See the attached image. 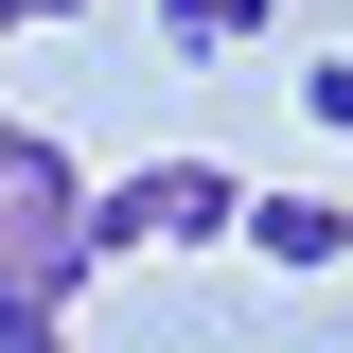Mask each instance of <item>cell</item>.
I'll list each match as a JSON object with an SVG mask.
<instances>
[{
	"mask_svg": "<svg viewBox=\"0 0 353 353\" xmlns=\"http://www.w3.org/2000/svg\"><path fill=\"white\" fill-rule=\"evenodd\" d=\"M88 159L53 124H0V301H88Z\"/></svg>",
	"mask_w": 353,
	"mask_h": 353,
	"instance_id": "cell-1",
	"label": "cell"
},
{
	"mask_svg": "<svg viewBox=\"0 0 353 353\" xmlns=\"http://www.w3.org/2000/svg\"><path fill=\"white\" fill-rule=\"evenodd\" d=\"M230 212H248V176H230V159H124V176H88V265L230 248Z\"/></svg>",
	"mask_w": 353,
	"mask_h": 353,
	"instance_id": "cell-2",
	"label": "cell"
},
{
	"mask_svg": "<svg viewBox=\"0 0 353 353\" xmlns=\"http://www.w3.org/2000/svg\"><path fill=\"white\" fill-rule=\"evenodd\" d=\"M230 248L283 265V283H336V265H353V194H248V212H230Z\"/></svg>",
	"mask_w": 353,
	"mask_h": 353,
	"instance_id": "cell-3",
	"label": "cell"
},
{
	"mask_svg": "<svg viewBox=\"0 0 353 353\" xmlns=\"http://www.w3.org/2000/svg\"><path fill=\"white\" fill-rule=\"evenodd\" d=\"M159 36L212 71V53H248V36H265V0H159Z\"/></svg>",
	"mask_w": 353,
	"mask_h": 353,
	"instance_id": "cell-4",
	"label": "cell"
},
{
	"mask_svg": "<svg viewBox=\"0 0 353 353\" xmlns=\"http://www.w3.org/2000/svg\"><path fill=\"white\" fill-rule=\"evenodd\" d=\"M0 353H88V336H71V301H0Z\"/></svg>",
	"mask_w": 353,
	"mask_h": 353,
	"instance_id": "cell-5",
	"label": "cell"
},
{
	"mask_svg": "<svg viewBox=\"0 0 353 353\" xmlns=\"http://www.w3.org/2000/svg\"><path fill=\"white\" fill-rule=\"evenodd\" d=\"M301 124H336V141H353V36L318 53V71H301Z\"/></svg>",
	"mask_w": 353,
	"mask_h": 353,
	"instance_id": "cell-6",
	"label": "cell"
},
{
	"mask_svg": "<svg viewBox=\"0 0 353 353\" xmlns=\"http://www.w3.org/2000/svg\"><path fill=\"white\" fill-rule=\"evenodd\" d=\"M0 36H88V0H0Z\"/></svg>",
	"mask_w": 353,
	"mask_h": 353,
	"instance_id": "cell-7",
	"label": "cell"
},
{
	"mask_svg": "<svg viewBox=\"0 0 353 353\" xmlns=\"http://www.w3.org/2000/svg\"><path fill=\"white\" fill-rule=\"evenodd\" d=\"M0 124H18V106H0Z\"/></svg>",
	"mask_w": 353,
	"mask_h": 353,
	"instance_id": "cell-8",
	"label": "cell"
}]
</instances>
